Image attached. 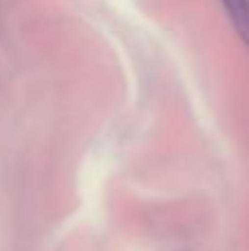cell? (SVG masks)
Instances as JSON below:
<instances>
[{
  "label": "cell",
  "mask_w": 249,
  "mask_h": 251,
  "mask_svg": "<svg viewBox=\"0 0 249 251\" xmlns=\"http://www.w3.org/2000/svg\"><path fill=\"white\" fill-rule=\"evenodd\" d=\"M236 35L249 49V0H221Z\"/></svg>",
  "instance_id": "6da1fadb"
}]
</instances>
